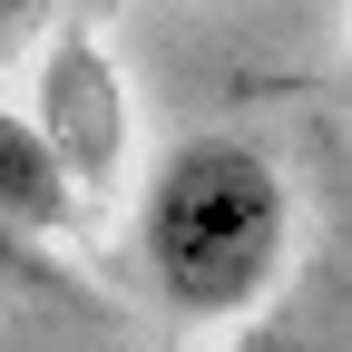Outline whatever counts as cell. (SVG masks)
I'll use <instances>...</instances> for the list:
<instances>
[{
	"label": "cell",
	"instance_id": "2",
	"mask_svg": "<svg viewBox=\"0 0 352 352\" xmlns=\"http://www.w3.org/2000/svg\"><path fill=\"white\" fill-rule=\"evenodd\" d=\"M30 30H39V0H0V59H10Z\"/></svg>",
	"mask_w": 352,
	"mask_h": 352
},
{
	"label": "cell",
	"instance_id": "3",
	"mask_svg": "<svg viewBox=\"0 0 352 352\" xmlns=\"http://www.w3.org/2000/svg\"><path fill=\"white\" fill-rule=\"evenodd\" d=\"M215 352H323V342H303V333H235V342H215Z\"/></svg>",
	"mask_w": 352,
	"mask_h": 352
},
{
	"label": "cell",
	"instance_id": "1",
	"mask_svg": "<svg viewBox=\"0 0 352 352\" xmlns=\"http://www.w3.org/2000/svg\"><path fill=\"white\" fill-rule=\"evenodd\" d=\"M138 254L166 314L186 323H254L294 274V186L254 138H186L166 147L138 206Z\"/></svg>",
	"mask_w": 352,
	"mask_h": 352
}]
</instances>
